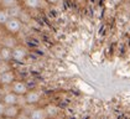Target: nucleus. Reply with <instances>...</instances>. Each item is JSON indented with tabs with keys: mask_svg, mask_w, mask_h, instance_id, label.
Wrapping results in <instances>:
<instances>
[{
	"mask_svg": "<svg viewBox=\"0 0 130 119\" xmlns=\"http://www.w3.org/2000/svg\"><path fill=\"white\" fill-rule=\"evenodd\" d=\"M3 27L5 29V31H6L8 34L16 35V34L20 32L21 29H22V21H21V19H19V18H10Z\"/></svg>",
	"mask_w": 130,
	"mask_h": 119,
	"instance_id": "nucleus-1",
	"label": "nucleus"
},
{
	"mask_svg": "<svg viewBox=\"0 0 130 119\" xmlns=\"http://www.w3.org/2000/svg\"><path fill=\"white\" fill-rule=\"evenodd\" d=\"M10 91L14 92L15 94H18V96H25V94L29 92V87H27V84H26L24 81L15 79V81L11 83Z\"/></svg>",
	"mask_w": 130,
	"mask_h": 119,
	"instance_id": "nucleus-2",
	"label": "nucleus"
},
{
	"mask_svg": "<svg viewBox=\"0 0 130 119\" xmlns=\"http://www.w3.org/2000/svg\"><path fill=\"white\" fill-rule=\"evenodd\" d=\"M29 56V50L22 45H18L12 49V61L15 62H22Z\"/></svg>",
	"mask_w": 130,
	"mask_h": 119,
	"instance_id": "nucleus-3",
	"label": "nucleus"
},
{
	"mask_svg": "<svg viewBox=\"0 0 130 119\" xmlns=\"http://www.w3.org/2000/svg\"><path fill=\"white\" fill-rule=\"evenodd\" d=\"M24 99L27 106H35L41 100V93L35 89H29V92L24 96Z\"/></svg>",
	"mask_w": 130,
	"mask_h": 119,
	"instance_id": "nucleus-4",
	"label": "nucleus"
},
{
	"mask_svg": "<svg viewBox=\"0 0 130 119\" xmlns=\"http://www.w3.org/2000/svg\"><path fill=\"white\" fill-rule=\"evenodd\" d=\"M15 79H16V76H15V72L12 69L4 72V73H0V86L1 87H10L11 83Z\"/></svg>",
	"mask_w": 130,
	"mask_h": 119,
	"instance_id": "nucleus-5",
	"label": "nucleus"
},
{
	"mask_svg": "<svg viewBox=\"0 0 130 119\" xmlns=\"http://www.w3.org/2000/svg\"><path fill=\"white\" fill-rule=\"evenodd\" d=\"M1 100L4 102L5 106H12V104H19V100H20V96L15 94L14 92H11L10 89L8 92L4 93Z\"/></svg>",
	"mask_w": 130,
	"mask_h": 119,
	"instance_id": "nucleus-6",
	"label": "nucleus"
},
{
	"mask_svg": "<svg viewBox=\"0 0 130 119\" xmlns=\"http://www.w3.org/2000/svg\"><path fill=\"white\" fill-rule=\"evenodd\" d=\"M21 113V107L19 104H12V106H5L4 110V117H9V118H18V115Z\"/></svg>",
	"mask_w": 130,
	"mask_h": 119,
	"instance_id": "nucleus-7",
	"label": "nucleus"
},
{
	"mask_svg": "<svg viewBox=\"0 0 130 119\" xmlns=\"http://www.w3.org/2000/svg\"><path fill=\"white\" fill-rule=\"evenodd\" d=\"M1 42H3V46L5 47H9V49H14L16 47L19 43H18V40L15 37V35H11V34H6L1 37Z\"/></svg>",
	"mask_w": 130,
	"mask_h": 119,
	"instance_id": "nucleus-8",
	"label": "nucleus"
},
{
	"mask_svg": "<svg viewBox=\"0 0 130 119\" xmlns=\"http://www.w3.org/2000/svg\"><path fill=\"white\" fill-rule=\"evenodd\" d=\"M29 117H30V119H48L45 107L43 108L37 107V108L31 109V112L29 113Z\"/></svg>",
	"mask_w": 130,
	"mask_h": 119,
	"instance_id": "nucleus-9",
	"label": "nucleus"
},
{
	"mask_svg": "<svg viewBox=\"0 0 130 119\" xmlns=\"http://www.w3.org/2000/svg\"><path fill=\"white\" fill-rule=\"evenodd\" d=\"M45 109H46V113L48 115V119H56L60 114V109L55 104H48V106L45 107Z\"/></svg>",
	"mask_w": 130,
	"mask_h": 119,
	"instance_id": "nucleus-10",
	"label": "nucleus"
},
{
	"mask_svg": "<svg viewBox=\"0 0 130 119\" xmlns=\"http://www.w3.org/2000/svg\"><path fill=\"white\" fill-rule=\"evenodd\" d=\"M0 55H1V58L3 61H12V49H9V47H5L3 46L1 50H0Z\"/></svg>",
	"mask_w": 130,
	"mask_h": 119,
	"instance_id": "nucleus-11",
	"label": "nucleus"
},
{
	"mask_svg": "<svg viewBox=\"0 0 130 119\" xmlns=\"http://www.w3.org/2000/svg\"><path fill=\"white\" fill-rule=\"evenodd\" d=\"M20 0H1V4H0V8L3 9H6L9 10L16 5H20Z\"/></svg>",
	"mask_w": 130,
	"mask_h": 119,
	"instance_id": "nucleus-12",
	"label": "nucleus"
},
{
	"mask_svg": "<svg viewBox=\"0 0 130 119\" xmlns=\"http://www.w3.org/2000/svg\"><path fill=\"white\" fill-rule=\"evenodd\" d=\"M45 0H22L24 5L27 6L29 9H39L41 8V3H43Z\"/></svg>",
	"mask_w": 130,
	"mask_h": 119,
	"instance_id": "nucleus-13",
	"label": "nucleus"
},
{
	"mask_svg": "<svg viewBox=\"0 0 130 119\" xmlns=\"http://www.w3.org/2000/svg\"><path fill=\"white\" fill-rule=\"evenodd\" d=\"M9 11V15H10V18H19L20 19L21 14H22V6L20 5H16V6H14V8H11V9L8 10Z\"/></svg>",
	"mask_w": 130,
	"mask_h": 119,
	"instance_id": "nucleus-14",
	"label": "nucleus"
},
{
	"mask_svg": "<svg viewBox=\"0 0 130 119\" xmlns=\"http://www.w3.org/2000/svg\"><path fill=\"white\" fill-rule=\"evenodd\" d=\"M10 19V15H9V11L6 9H3L0 8V26H4L6 24V21Z\"/></svg>",
	"mask_w": 130,
	"mask_h": 119,
	"instance_id": "nucleus-15",
	"label": "nucleus"
},
{
	"mask_svg": "<svg viewBox=\"0 0 130 119\" xmlns=\"http://www.w3.org/2000/svg\"><path fill=\"white\" fill-rule=\"evenodd\" d=\"M10 69H12V67H11V63L9 61H1L0 62V73L8 72Z\"/></svg>",
	"mask_w": 130,
	"mask_h": 119,
	"instance_id": "nucleus-16",
	"label": "nucleus"
},
{
	"mask_svg": "<svg viewBox=\"0 0 130 119\" xmlns=\"http://www.w3.org/2000/svg\"><path fill=\"white\" fill-rule=\"evenodd\" d=\"M4 110H5V104H4V102L0 99V118L4 117Z\"/></svg>",
	"mask_w": 130,
	"mask_h": 119,
	"instance_id": "nucleus-17",
	"label": "nucleus"
},
{
	"mask_svg": "<svg viewBox=\"0 0 130 119\" xmlns=\"http://www.w3.org/2000/svg\"><path fill=\"white\" fill-rule=\"evenodd\" d=\"M15 119H30V117H29V114H26V113H22V112H21L20 114L18 115V118H15Z\"/></svg>",
	"mask_w": 130,
	"mask_h": 119,
	"instance_id": "nucleus-18",
	"label": "nucleus"
},
{
	"mask_svg": "<svg viewBox=\"0 0 130 119\" xmlns=\"http://www.w3.org/2000/svg\"><path fill=\"white\" fill-rule=\"evenodd\" d=\"M60 0H46V3H48V4H57Z\"/></svg>",
	"mask_w": 130,
	"mask_h": 119,
	"instance_id": "nucleus-19",
	"label": "nucleus"
},
{
	"mask_svg": "<svg viewBox=\"0 0 130 119\" xmlns=\"http://www.w3.org/2000/svg\"><path fill=\"white\" fill-rule=\"evenodd\" d=\"M111 1H113L114 4H120V3H121L123 0H111Z\"/></svg>",
	"mask_w": 130,
	"mask_h": 119,
	"instance_id": "nucleus-20",
	"label": "nucleus"
},
{
	"mask_svg": "<svg viewBox=\"0 0 130 119\" xmlns=\"http://www.w3.org/2000/svg\"><path fill=\"white\" fill-rule=\"evenodd\" d=\"M0 119H12V118H9V117H1Z\"/></svg>",
	"mask_w": 130,
	"mask_h": 119,
	"instance_id": "nucleus-21",
	"label": "nucleus"
},
{
	"mask_svg": "<svg viewBox=\"0 0 130 119\" xmlns=\"http://www.w3.org/2000/svg\"><path fill=\"white\" fill-rule=\"evenodd\" d=\"M1 47H3V42H1V37H0V50H1Z\"/></svg>",
	"mask_w": 130,
	"mask_h": 119,
	"instance_id": "nucleus-22",
	"label": "nucleus"
},
{
	"mask_svg": "<svg viewBox=\"0 0 130 119\" xmlns=\"http://www.w3.org/2000/svg\"><path fill=\"white\" fill-rule=\"evenodd\" d=\"M1 61H3V58H1V55H0V62H1Z\"/></svg>",
	"mask_w": 130,
	"mask_h": 119,
	"instance_id": "nucleus-23",
	"label": "nucleus"
},
{
	"mask_svg": "<svg viewBox=\"0 0 130 119\" xmlns=\"http://www.w3.org/2000/svg\"><path fill=\"white\" fill-rule=\"evenodd\" d=\"M0 4H1V0H0Z\"/></svg>",
	"mask_w": 130,
	"mask_h": 119,
	"instance_id": "nucleus-24",
	"label": "nucleus"
},
{
	"mask_svg": "<svg viewBox=\"0 0 130 119\" xmlns=\"http://www.w3.org/2000/svg\"><path fill=\"white\" fill-rule=\"evenodd\" d=\"M0 87H1V86H0Z\"/></svg>",
	"mask_w": 130,
	"mask_h": 119,
	"instance_id": "nucleus-25",
	"label": "nucleus"
}]
</instances>
